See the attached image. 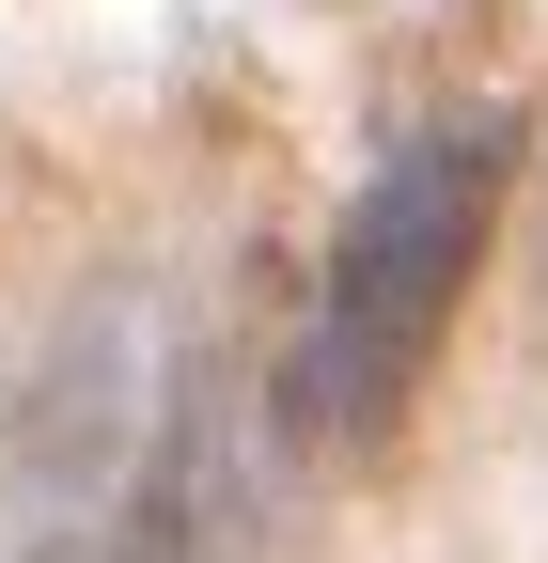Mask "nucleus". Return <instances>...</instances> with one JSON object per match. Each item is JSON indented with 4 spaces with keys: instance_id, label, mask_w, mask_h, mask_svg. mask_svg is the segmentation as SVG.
I'll use <instances>...</instances> for the list:
<instances>
[{
    "instance_id": "obj_1",
    "label": "nucleus",
    "mask_w": 548,
    "mask_h": 563,
    "mask_svg": "<svg viewBox=\"0 0 548 563\" xmlns=\"http://www.w3.org/2000/svg\"><path fill=\"white\" fill-rule=\"evenodd\" d=\"M502 173H517V125L502 110H454V125H424L346 203L329 282H314V329H298V361H283V439L298 454L392 439V407L424 391V361H439V313H454L470 251H486V220H502Z\"/></svg>"
},
{
    "instance_id": "obj_2",
    "label": "nucleus",
    "mask_w": 548,
    "mask_h": 563,
    "mask_svg": "<svg viewBox=\"0 0 548 563\" xmlns=\"http://www.w3.org/2000/svg\"><path fill=\"white\" fill-rule=\"evenodd\" d=\"M204 407H157V439L125 454L95 501H63L47 563H220V501H204Z\"/></svg>"
}]
</instances>
